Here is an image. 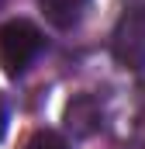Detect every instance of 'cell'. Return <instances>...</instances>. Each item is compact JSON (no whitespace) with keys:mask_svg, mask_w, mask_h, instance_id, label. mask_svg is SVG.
I'll use <instances>...</instances> for the list:
<instances>
[{"mask_svg":"<svg viewBox=\"0 0 145 149\" xmlns=\"http://www.w3.org/2000/svg\"><path fill=\"white\" fill-rule=\"evenodd\" d=\"M110 52L124 70H145V3L131 7L117 21L110 35Z\"/></svg>","mask_w":145,"mask_h":149,"instance_id":"7a4b0ae2","label":"cell"},{"mask_svg":"<svg viewBox=\"0 0 145 149\" xmlns=\"http://www.w3.org/2000/svg\"><path fill=\"white\" fill-rule=\"evenodd\" d=\"M24 149H69V142H66L59 132H48V128H45V132H35Z\"/></svg>","mask_w":145,"mask_h":149,"instance_id":"5b68a950","label":"cell"},{"mask_svg":"<svg viewBox=\"0 0 145 149\" xmlns=\"http://www.w3.org/2000/svg\"><path fill=\"white\" fill-rule=\"evenodd\" d=\"M66 121H69V128H76L79 135H90V132L100 125V114H97V108H93V101H90V97H79L76 104H69Z\"/></svg>","mask_w":145,"mask_h":149,"instance_id":"277c9868","label":"cell"},{"mask_svg":"<svg viewBox=\"0 0 145 149\" xmlns=\"http://www.w3.org/2000/svg\"><path fill=\"white\" fill-rule=\"evenodd\" d=\"M7 135V104H3V94H0V139Z\"/></svg>","mask_w":145,"mask_h":149,"instance_id":"8992f818","label":"cell"},{"mask_svg":"<svg viewBox=\"0 0 145 149\" xmlns=\"http://www.w3.org/2000/svg\"><path fill=\"white\" fill-rule=\"evenodd\" d=\"M0 3H3V0H0Z\"/></svg>","mask_w":145,"mask_h":149,"instance_id":"52a82bcc","label":"cell"},{"mask_svg":"<svg viewBox=\"0 0 145 149\" xmlns=\"http://www.w3.org/2000/svg\"><path fill=\"white\" fill-rule=\"evenodd\" d=\"M41 45H45L41 31L31 21H24V17H14V21L0 24V70L7 76L24 73L38 59Z\"/></svg>","mask_w":145,"mask_h":149,"instance_id":"6da1fadb","label":"cell"},{"mask_svg":"<svg viewBox=\"0 0 145 149\" xmlns=\"http://www.w3.org/2000/svg\"><path fill=\"white\" fill-rule=\"evenodd\" d=\"M86 3H90V0H38V7H41L45 21H48L52 28H62V31L72 28V24H79V17H83Z\"/></svg>","mask_w":145,"mask_h":149,"instance_id":"3957f363","label":"cell"}]
</instances>
